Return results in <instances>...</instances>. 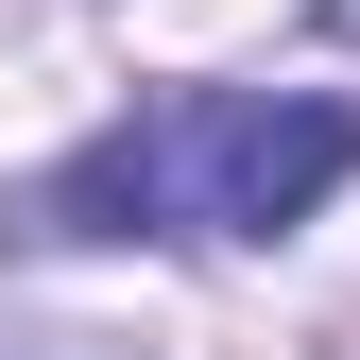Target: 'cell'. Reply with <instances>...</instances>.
<instances>
[{"instance_id": "6da1fadb", "label": "cell", "mask_w": 360, "mask_h": 360, "mask_svg": "<svg viewBox=\"0 0 360 360\" xmlns=\"http://www.w3.org/2000/svg\"><path fill=\"white\" fill-rule=\"evenodd\" d=\"M343 172H360V103H240V86H189V103L103 120L0 240H292Z\"/></svg>"}, {"instance_id": "7a4b0ae2", "label": "cell", "mask_w": 360, "mask_h": 360, "mask_svg": "<svg viewBox=\"0 0 360 360\" xmlns=\"http://www.w3.org/2000/svg\"><path fill=\"white\" fill-rule=\"evenodd\" d=\"M0 360H103V343H0Z\"/></svg>"}]
</instances>
